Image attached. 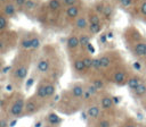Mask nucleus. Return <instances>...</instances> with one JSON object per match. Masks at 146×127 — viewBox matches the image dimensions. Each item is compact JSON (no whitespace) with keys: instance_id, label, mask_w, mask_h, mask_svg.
I'll use <instances>...</instances> for the list:
<instances>
[{"instance_id":"nucleus-1","label":"nucleus","mask_w":146,"mask_h":127,"mask_svg":"<svg viewBox=\"0 0 146 127\" xmlns=\"http://www.w3.org/2000/svg\"><path fill=\"white\" fill-rule=\"evenodd\" d=\"M60 67V58L54 49V46L48 45L43 49L42 54L38 58L35 62V73L42 77L48 75H52V77H57L56 73H59Z\"/></svg>"},{"instance_id":"nucleus-2","label":"nucleus","mask_w":146,"mask_h":127,"mask_svg":"<svg viewBox=\"0 0 146 127\" xmlns=\"http://www.w3.org/2000/svg\"><path fill=\"white\" fill-rule=\"evenodd\" d=\"M32 61L31 51H19L13 60L10 70V82L15 86H21L26 82Z\"/></svg>"},{"instance_id":"nucleus-3","label":"nucleus","mask_w":146,"mask_h":127,"mask_svg":"<svg viewBox=\"0 0 146 127\" xmlns=\"http://www.w3.org/2000/svg\"><path fill=\"white\" fill-rule=\"evenodd\" d=\"M99 59H100L102 70H103L104 74H107L113 68H115L120 64L124 62L121 53L116 50H108V51L102 52L99 54Z\"/></svg>"},{"instance_id":"nucleus-4","label":"nucleus","mask_w":146,"mask_h":127,"mask_svg":"<svg viewBox=\"0 0 146 127\" xmlns=\"http://www.w3.org/2000/svg\"><path fill=\"white\" fill-rule=\"evenodd\" d=\"M106 75H107V78L110 79V82H112L116 86H124V85H127V83L131 76V71H130L129 66L125 62H122L119 66H116L115 68H113L111 71H108Z\"/></svg>"},{"instance_id":"nucleus-5","label":"nucleus","mask_w":146,"mask_h":127,"mask_svg":"<svg viewBox=\"0 0 146 127\" xmlns=\"http://www.w3.org/2000/svg\"><path fill=\"white\" fill-rule=\"evenodd\" d=\"M56 90H57V87H56V84L54 83V81L50 79L49 77H43L36 85L34 96L38 100H40L41 102H43V101L50 100L56 94Z\"/></svg>"},{"instance_id":"nucleus-6","label":"nucleus","mask_w":146,"mask_h":127,"mask_svg":"<svg viewBox=\"0 0 146 127\" xmlns=\"http://www.w3.org/2000/svg\"><path fill=\"white\" fill-rule=\"evenodd\" d=\"M25 102H26V100H25L24 95L22 93H17L10 103V107L8 109V116L10 118H15V119L23 116L24 110H25Z\"/></svg>"},{"instance_id":"nucleus-7","label":"nucleus","mask_w":146,"mask_h":127,"mask_svg":"<svg viewBox=\"0 0 146 127\" xmlns=\"http://www.w3.org/2000/svg\"><path fill=\"white\" fill-rule=\"evenodd\" d=\"M16 37H18V35H16V33H8V32H3L0 35V54H5L7 51L11 50V48L14 46L13 43L16 42Z\"/></svg>"},{"instance_id":"nucleus-8","label":"nucleus","mask_w":146,"mask_h":127,"mask_svg":"<svg viewBox=\"0 0 146 127\" xmlns=\"http://www.w3.org/2000/svg\"><path fill=\"white\" fill-rule=\"evenodd\" d=\"M79 49L80 48V41H79V34H76L75 32L71 33L67 39H66V51L68 53V57L72 58L76 54H79Z\"/></svg>"},{"instance_id":"nucleus-9","label":"nucleus","mask_w":146,"mask_h":127,"mask_svg":"<svg viewBox=\"0 0 146 127\" xmlns=\"http://www.w3.org/2000/svg\"><path fill=\"white\" fill-rule=\"evenodd\" d=\"M70 59H71L72 70L76 76L83 77V76L89 74V71H88V69H87V67H86V65H84V62L81 58V53H79V54H76V56H74Z\"/></svg>"},{"instance_id":"nucleus-10","label":"nucleus","mask_w":146,"mask_h":127,"mask_svg":"<svg viewBox=\"0 0 146 127\" xmlns=\"http://www.w3.org/2000/svg\"><path fill=\"white\" fill-rule=\"evenodd\" d=\"M42 102L40 100H38L34 95L30 96L26 102H25V110H24V115L25 116H32L34 113H36L38 111H40L42 104Z\"/></svg>"},{"instance_id":"nucleus-11","label":"nucleus","mask_w":146,"mask_h":127,"mask_svg":"<svg viewBox=\"0 0 146 127\" xmlns=\"http://www.w3.org/2000/svg\"><path fill=\"white\" fill-rule=\"evenodd\" d=\"M18 48L19 51H32V31H24L18 35Z\"/></svg>"},{"instance_id":"nucleus-12","label":"nucleus","mask_w":146,"mask_h":127,"mask_svg":"<svg viewBox=\"0 0 146 127\" xmlns=\"http://www.w3.org/2000/svg\"><path fill=\"white\" fill-rule=\"evenodd\" d=\"M82 3H81V1L79 2V3H76V5H73V6H71V7H67V8H65V18H66V20H68V22H74L83 11H82Z\"/></svg>"},{"instance_id":"nucleus-13","label":"nucleus","mask_w":146,"mask_h":127,"mask_svg":"<svg viewBox=\"0 0 146 127\" xmlns=\"http://www.w3.org/2000/svg\"><path fill=\"white\" fill-rule=\"evenodd\" d=\"M73 23H74V31L78 32V34L87 32L88 27H89V22H88V18H87V12H82Z\"/></svg>"},{"instance_id":"nucleus-14","label":"nucleus","mask_w":146,"mask_h":127,"mask_svg":"<svg viewBox=\"0 0 146 127\" xmlns=\"http://www.w3.org/2000/svg\"><path fill=\"white\" fill-rule=\"evenodd\" d=\"M84 84L82 83H74L71 85V87L68 88V93L78 101H82V98H83V93H84Z\"/></svg>"},{"instance_id":"nucleus-15","label":"nucleus","mask_w":146,"mask_h":127,"mask_svg":"<svg viewBox=\"0 0 146 127\" xmlns=\"http://www.w3.org/2000/svg\"><path fill=\"white\" fill-rule=\"evenodd\" d=\"M99 105L102 110L104 111H110L115 107V103L113 101V96L110 95L108 93H103L99 99Z\"/></svg>"},{"instance_id":"nucleus-16","label":"nucleus","mask_w":146,"mask_h":127,"mask_svg":"<svg viewBox=\"0 0 146 127\" xmlns=\"http://www.w3.org/2000/svg\"><path fill=\"white\" fill-rule=\"evenodd\" d=\"M145 81H146V79L143 77V75H140L139 73H133V74H131V76H130V78H129V81H128V83H127V86H128V88L132 92V91H135L139 85H141Z\"/></svg>"},{"instance_id":"nucleus-17","label":"nucleus","mask_w":146,"mask_h":127,"mask_svg":"<svg viewBox=\"0 0 146 127\" xmlns=\"http://www.w3.org/2000/svg\"><path fill=\"white\" fill-rule=\"evenodd\" d=\"M89 83L92 84L99 92H103L106 88V78L102 74H94L90 77Z\"/></svg>"},{"instance_id":"nucleus-18","label":"nucleus","mask_w":146,"mask_h":127,"mask_svg":"<svg viewBox=\"0 0 146 127\" xmlns=\"http://www.w3.org/2000/svg\"><path fill=\"white\" fill-rule=\"evenodd\" d=\"M87 116L89 119L91 120H98L100 118V115H102V108L99 104H90L88 108H87V111H86Z\"/></svg>"},{"instance_id":"nucleus-19","label":"nucleus","mask_w":146,"mask_h":127,"mask_svg":"<svg viewBox=\"0 0 146 127\" xmlns=\"http://www.w3.org/2000/svg\"><path fill=\"white\" fill-rule=\"evenodd\" d=\"M1 12L7 17V18H13L16 12H17V7L14 3V1H9L2 5L1 7Z\"/></svg>"},{"instance_id":"nucleus-20","label":"nucleus","mask_w":146,"mask_h":127,"mask_svg":"<svg viewBox=\"0 0 146 127\" xmlns=\"http://www.w3.org/2000/svg\"><path fill=\"white\" fill-rule=\"evenodd\" d=\"M114 11H115L114 5H113L112 2H110V1L106 0V2H105V8H104V10H103V12H102V19H103L104 22H111L112 18H113V16H114Z\"/></svg>"},{"instance_id":"nucleus-21","label":"nucleus","mask_w":146,"mask_h":127,"mask_svg":"<svg viewBox=\"0 0 146 127\" xmlns=\"http://www.w3.org/2000/svg\"><path fill=\"white\" fill-rule=\"evenodd\" d=\"M46 8H47L48 11H50L52 14H57L64 7H63V3H62V0H48L47 5H46Z\"/></svg>"},{"instance_id":"nucleus-22","label":"nucleus","mask_w":146,"mask_h":127,"mask_svg":"<svg viewBox=\"0 0 146 127\" xmlns=\"http://www.w3.org/2000/svg\"><path fill=\"white\" fill-rule=\"evenodd\" d=\"M79 41H80V48H81V51L86 52L87 46L90 44V41H91V35H90L88 32L79 33Z\"/></svg>"},{"instance_id":"nucleus-23","label":"nucleus","mask_w":146,"mask_h":127,"mask_svg":"<svg viewBox=\"0 0 146 127\" xmlns=\"http://www.w3.org/2000/svg\"><path fill=\"white\" fill-rule=\"evenodd\" d=\"M136 14L146 22V0H139L137 5L133 7Z\"/></svg>"},{"instance_id":"nucleus-24","label":"nucleus","mask_w":146,"mask_h":127,"mask_svg":"<svg viewBox=\"0 0 146 127\" xmlns=\"http://www.w3.org/2000/svg\"><path fill=\"white\" fill-rule=\"evenodd\" d=\"M87 18H88L89 24H103L102 16L99 14H97L92 8L87 11Z\"/></svg>"},{"instance_id":"nucleus-25","label":"nucleus","mask_w":146,"mask_h":127,"mask_svg":"<svg viewBox=\"0 0 146 127\" xmlns=\"http://www.w3.org/2000/svg\"><path fill=\"white\" fill-rule=\"evenodd\" d=\"M39 8V0H26L24 7L22 8L26 14H31L36 11V9Z\"/></svg>"},{"instance_id":"nucleus-26","label":"nucleus","mask_w":146,"mask_h":127,"mask_svg":"<svg viewBox=\"0 0 146 127\" xmlns=\"http://www.w3.org/2000/svg\"><path fill=\"white\" fill-rule=\"evenodd\" d=\"M46 119H47V125H50V126H54V127H57L62 122V118L55 112H49L47 115Z\"/></svg>"},{"instance_id":"nucleus-27","label":"nucleus","mask_w":146,"mask_h":127,"mask_svg":"<svg viewBox=\"0 0 146 127\" xmlns=\"http://www.w3.org/2000/svg\"><path fill=\"white\" fill-rule=\"evenodd\" d=\"M132 94L136 99H145L146 98V81L139 85L135 91H132Z\"/></svg>"},{"instance_id":"nucleus-28","label":"nucleus","mask_w":146,"mask_h":127,"mask_svg":"<svg viewBox=\"0 0 146 127\" xmlns=\"http://www.w3.org/2000/svg\"><path fill=\"white\" fill-rule=\"evenodd\" d=\"M41 37L39 35V33L32 31V51H35V50H39L41 48Z\"/></svg>"},{"instance_id":"nucleus-29","label":"nucleus","mask_w":146,"mask_h":127,"mask_svg":"<svg viewBox=\"0 0 146 127\" xmlns=\"http://www.w3.org/2000/svg\"><path fill=\"white\" fill-rule=\"evenodd\" d=\"M81 58H82V60H83V62H84L88 71L90 73L91 71V67H92V59H94V57H91V54L88 53V52L81 51Z\"/></svg>"},{"instance_id":"nucleus-30","label":"nucleus","mask_w":146,"mask_h":127,"mask_svg":"<svg viewBox=\"0 0 146 127\" xmlns=\"http://www.w3.org/2000/svg\"><path fill=\"white\" fill-rule=\"evenodd\" d=\"M117 2V5H120L122 8H125V9H132L137 2L139 0H115Z\"/></svg>"},{"instance_id":"nucleus-31","label":"nucleus","mask_w":146,"mask_h":127,"mask_svg":"<svg viewBox=\"0 0 146 127\" xmlns=\"http://www.w3.org/2000/svg\"><path fill=\"white\" fill-rule=\"evenodd\" d=\"M103 29V24H89V27H88V33L92 36V35H96V34H99Z\"/></svg>"},{"instance_id":"nucleus-32","label":"nucleus","mask_w":146,"mask_h":127,"mask_svg":"<svg viewBox=\"0 0 146 127\" xmlns=\"http://www.w3.org/2000/svg\"><path fill=\"white\" fill-rule=\"evenodd\" d=\"M8 25H9L8 18L2 12H0V34L8 29Z\"/></svg>"},{"instance_id":"nucleus-33","label":"nucleus","mask_w":146,"mask_h":127,"mask_svg":"<svg viewBox=\"0 0 146 127\" xmlns=\"http://www.w3.org/2000/svg\"><path fill=\"white\" fill-rule=\"evenodd\" d=\"M105 2H106V0L97 1V2H95V5L92 6V9H94L97 14H99L100 16H102V12H103V10H104V8H105Z\"/></svg>"},{"instance_id":"nucleus-34","label":"nucleus","mask_w":146,"mask_h":127,"mask_svg":"<svg viewBox=\"0 0 146 127\" xmlns=\"http://www.w3.org/2000/svg\"><path fill=\"white\" fill-rule=\"evenodd\" d=\"M98 127H111L112 126V121L108 118H99L98 122H97Z\"/></svg>"},{"instance_id":"nucleus-35","label":"nucleus","mask_w":146,"mask_h":127,"mask_svg":"<svg viewBox=\"0 0 146 127\" xmlns=\"http://www.w3.org/2000/svg\"><path fill=\"white\" fill-rule=\"evenodd\" d=\"M144 68V66H143V62L140 61V60H136L135 62H132V69L135 70V71H141V69Z\"/></svg>"},{"instance_id":"nucleus-36","label":"nucleus","mask_w":146,"mask_h":127,"mask_svg":"<svg viewBox=\"0 0 146 127\" xmlns=\"http://www.w3.org/2000/svg\"><path fill=\"white\" fill-rule=\"evenodd\" d=\"M121 127H137V124H136V121H135L133 119L128 118V119L121 125Z\"/></svg>"},{"instance_id":"nucleus-37","label":"nucleus","mask_w":146,"mask_h":127,"mask_svg":"<svg viewBox=\"0 0 146 127\" xmlns=\"http://www.w3.org/2000/svg\"><path fill=\"white\" fill-rule=\"evenodd\" d=\"M80 0H62V3H63V7L64 8H67V7H71L73 5H76L79 3Z\"/></svg>"},{"instance_id":"nucleus-38","label":"nucleus","mask_w":146,"mask_h":127,"mask_svg":"<svg viewBox=\"0 0 146 127\" xmlns=\"http://www.w3.org/2000/svg\"><path fill=\"white\" fill-rule=\"evenodd\" d=\"M0 127H10V124L7 118L0 117Z\"/></svg>"},{"instance_id":"nucleus-39","label":"nucleus","mask_w":146,"mask_h":127,"mask_svg":"<svg viewBox=\"0 0 146 127\" xmlns=\"http://www.w3.org/2000/svg\"><path fill=\"white\" fill-rule=\"evenodd\" d=\"M107 40H108V37H107L106 32H103V33L100 34V36H99V42H100L102 44H105V43L107 42Z\"/></svg>"},{"instance_id":"nucleus-40","label":"nucleus","mask_w":146,"mask_h":127,"mask_svg":"<svg viewBox=\"0 0 146 127\" xmlns=\"http://www.w3.org/2000/svg\"><path fill=\"white\" fill-rule=\"evenodd\" d=\"M14 1V3L16 5V7L17 8H23L24 7V5H25V2H26V0H13Z\"/></svg>"},{"instance_id":"nucleus-41","label":"nucleus","mask_w":146,"mask_h":127,"mask_svg":"<svg viewBox=\"0 0 146 127\" xmlns=\"http://www.w3.org/2000/svg\"><path fill=\"white\" fill-rule=\"evenodd\" d=\"M34 83V77L33 76H31V77H29L27 78V81L25 82V86H26V88H30L31 86H32V84Z\"/></svg>"},{"instance_id":"nucleus-42","label":"nucleus","mask_w":146,"mask_h":127,"mask_svg":"<svg viewBox=\"0 0 146 127\" xmlns=\"http://www.w3.org/2000/svg\"><path fill=\"white\" fill-rule=\"evenodd\" d=\"M5 67V64H3V59L1 58V54H0V74H2V69Z\"/></svg>"},{"instance_id":"nucleus-43","label":"nucleus","mask_w":146,"mask_h":127,"mask_svg":"<svg viewBox=\"0 0 146 127\" xmlns=\"http://www.w3.org/2000/svg\"><path fill=\"white\" fill-rule=\"evenodd\" d=\"M106 34H107V37H108V39H112V37L114 36V35H113V32H112V31H110V32H107Z\"/></svg>"},{"instance_id":"nucleus-44","label":"nucleus","mask_w":146,"mask_h":127,"mask_svg":"<svg viewBox=\"0 0 146 127\" xmlns=\"http://www.w3.org/2000/svg\"><path fill=\"white\" fill-rule=\"evenodd\" d=\"M0 1H1V3L3 5V3H6V2H9L10 0H0Z\"/></svg>"},{"instance_id":"nucleus-45","label":"nucleus","mask_w":146,"mask_h":127,"mask_svg":"<svg viewBox=\"0 0 146 127\" xmlns=\"http://www.w3.org/2000/svg\"><path fill=\"white\" fill-rule=\"evenodd\" d=\"M43 127H54V126H50V125H44Z\"/></svg>"},{"instance_id":"nucleus-46","label":"nucleus","mask_w":146,"mask_h":127,"mask_svg":"<svg viewBox=\"0 0 146 127\" xmlns=\"http://www.w3.org/2000/svg\"><path fill=\"white\" fill-rule=\"evenodd\" d=\"M1 7H2V3H1V1H0V8H1Z\"/></svg>"}]
</instances>
